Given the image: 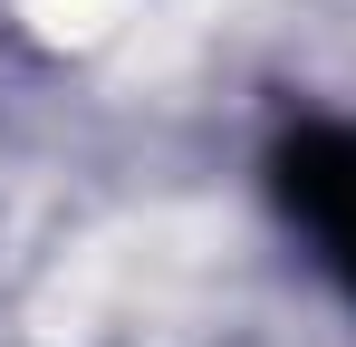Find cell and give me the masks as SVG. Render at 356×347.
Wrapping results in <instances>:
<instances>
[{
    "label": "cell",
    "instance_id": "obj_1",
    "mask_svg": "<svg viewBox=\"0 0 356 347\" xmlns=\"http://www.w3.org/2000/svg\"><path fill=\"white\" fill-rule=\"evenodd\" d=\"M270 183H280L289 222L318 241V261L356 289V125H298L270 155Z\"/></svg>",
    "mask_w": 356,
    "mask_h": 347
}]
</instances>
